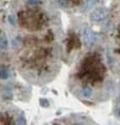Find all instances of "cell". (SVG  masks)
Returning <instances> with one entry per match:
<instances>
[{
  "mask_svg": "<svg viewBox=\"0 0 120 125\" xmlns=\"http://www.w3.org/2000/svg\"><path fill=\"white\" fill-rule=\"evenodd\" d=\"M71 91L83 101L103 102L108 99L113 82L108 76L107 69L97 56H89L69 80Z\"/></svg>",
  "mask_w": 120,
  "mask_h": 125,
  "instance_id": "obj_1",
  "label": "cell"
},
{
  "mask_svg": "<svg viewBox=\"0 0 120 125\" xmlns=\"http://www.w3.org/2000/svg\"><path fill=\"white\" fill-rule=\"evenodd\" d=\"M1 125H27L24 113L12 105L1 106Z\"/></svg>",
  "mask_w": 120,
  "mask_h": 125,
  "instance_id": "obj_2",
  "label": "cell"
},
{
  "mask_svg": "<svg viewBox=\"0 0 120 125\" xmlns=\"http://www.w3.org/2000/svg\"><path fill=\"white\" fill-rule=\"evenodd\" d=\"M46 125H96L89 117L82 115H69L52 121Z\"/></svg>",
  "mask_w": 120,
  "mask_h": 125,
  "instance_id": "obj_3",
  "label": "cell"
},
{
  "mask_svg": "<svg viewBox=\"0 0 120 125\" xmlns=\"http://www.w3.org/2000/svg\"><path fill=\"white\" fill-rule=\"evenodd\" d=\"M83 42H84V45L86 47L90 48L94 44L96 43L97 39V35L94 33V31L90 28V27H85L83 30Z\"/></svg>",
  "mask_w": 120,
  "mask_h": 125,
  "instance_id": "obj_4",
  "label": "cell"
},
{
  "mask_svg": "<svg viewBox=\"0 0 120 125\" xmlns=\"http://www.w3.org/2000/svg\"><path fill=\"white\" fill-rule=\"evenodd\" d=\"M109 14V10L107 8H98L92 11L90 14V19L93 22H101L104 21Z\"/></svg>",
  "mask_w": 120,
  "mask_h": 125,
  "instance_id": "obj_5",
  "label": "cell"
},
{
  "mask_svg": "<svg viewBox=\"0 0 120 125\" xmlns=\"http://www.w3.org/2000/svg\"><path fill=\"white\" fill-rule=\"evenodd\" d=\"M97 1L96 0H87L86 3H83V5L80 7V11L82 12H86V11H88L90 10L94 5L96 4Z\"/></svg>",
  "mask_w": 120,
  "mask_h": 125,
  "instance_id": "obj_6",
  "label": "cell"
},
{
  "mask_svg": "<svg viewBox=\"0 0 120 125\" xmlns=\"http://www.w3.org/2000/svg\"><path fill=\"white\" fill-rule=\"evenodd\" d=\"M2 96L3 99L7 101H11L13 99V94L11 91L10 88H5L3 87L2 89Z\"/></svg>",
  "mask_w": 120,
  "mask_h": 125,
  "instance_id": "obj_7",
  "label": "cell"
},
{
  "mask_svg": "<svg viewBox=\"0 0 120 125\" xmlns=\"http://www.w3.org/2000/svg\"><path fill=\"white\" fill-rule=\"evenodd\" d=\"M0 46H1L2 50H4L8 47V40L6 36L3 31H1V39H0Z\"/></svg>",
  "mask_w": 120,
  "mask_h": 125,
  "instance_id": "obj_8",
  "label": "cell"
},
{
  "mask_svg": "<svg viewBox=\"0 0 120 125\" xmlns=\"http://www.w3.org/2000/svg\"><path fill=\"white\" fill-rule=\"evenodd\" d=\"M10 76V70L5 67L1 68V80H7Z\"/></svg>",
  "mask_w": 120,
  "mask_h": 125,
  "instance_id": "obj_9",
  "label": "cell"
},
{
  "mask_svg": "<svg viewBox=\"0 0 120 125\" xmlns=\"http://www.w3.org/2000/svg\"><path fill=\"white\" fill-rule=\"evenodd\" d=\"M8 21L10 22V24L11 25H16V18L15 15L14 14H10L8 16Z\"/></svg>",
  "mask_w": 120,
  "mask_h": 125,
  "instance_id": "obj_10",
  "label": "cell"
},
{
  "mask_svg": "<svg viewBox=\"0 0 120 125\" xmlns=\"http://www.w3.org/2000/svg\"><path fill=\"white\" fill-rule=\"evenodd\" d=\"M40 104H41V106H42V107H48V106H49L48 101L46 100V99H42V100H41Z\"/></svg>",
  "mask_w": 120,
  "mask_h": 125,
  "instance_id": "obj_11",
  "label": "cell"
},
{
  "mask_svg": "<svg viewBox=\"0 0 120 125\" xmlns=\"http://www.w3.org/2000/svg\"><path fill=\"white\" fill-rule=\"evenodd\" d=\"M58 5H59L60 7H65V5H66L65 0H58Z\"/></svg>",
  "mask_w": 120,
  "mask_h": 125,
  "instance_id": "obj_12",
  "label": "cell"
},
{
  "mask_svg": "<svg viewBox=\"0 0 120 125\" xmlns=\"http://www.w3.org/2000/svg\"><path fill=\"white\" fill-rule=\"evenodd\" d=\"M39 2V0H27V3L29 4H36Z\"/></svg>",
  "mask_w": 120,
  "mask_h": 125,
  "instance_id": "obj_13",
  "label": "cell"
}]
</instances>
